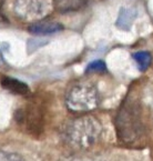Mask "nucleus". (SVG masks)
Instances as JSON below:
<instances>
[{
	"label": "nucleus",
	"mask_w": 153,
	"mask_h": 161,
	"mask_svg": "<svg viewBox=\"0 0 153 161\" xmlns=\"http://www.w3.org/2000/svg\"><path fill=\"white\" fill-rule=\"evenodd\" d=\"M114 127L118 139L127 147H143L146 141V127L140 102L128 98L116 116Z\"/></svg>",
	"instance_id": "1"
},
{
	"label": "nucleus",
	"mask_w": 153,
	"mask_h": 161,
	"mask_svg": "<svg viewBox=\"0 0 153 161\" xmlns=\"http://www.w3.org/2000/svg\"><path fill=\"white\" fill-rule=\"evenodd\" d=\"M102 131V123L97 117L85 114L67 123L62 130V139L71 149L88 150L99 142Z\"/></svg>",
	"instance_id": "2"
},
{
	"label": "nucleus",
	"mask_w": 153,
	"mask_h": 161,
	"mask_svg": "<svg viewBox=\"0 0 153 161\" xmlns=\"http://www.w3.org/2000/svg\"><path fill=\"white\" fill-rule=\"evenodd\" d=\"M68 110L74 114H85L97 109L100 104V93L97 87L88 81H80L68 89L64 98Z\"/></svg>",
	"instance_id": "3"
},
{
	"label": "nucleus",
	"mask_w": 153,
	"mask_h": 161,
	"mask_svg": "<svg viewBox=\"0 0 153 161\" xmlns=\"http://www.w3.org/2000/svg\"><path fill=\"white\" fill-rule=\"evenodd\" d=\"M18 126L27 133L39 136L45 126V111L41 104L36 101H29L16 112Z\"/></svg>",
	"instance_id": "4"
},
{
	"label": "nucleus",
	"mask_w": 153,
	"mask_h": 161,
	"mask_svg": "<svg viewBox=\"0 0 153 161\" xmlns=\"http://www.w3.org/2000/svg\"><path fill=\"white\" fill-rule=\"evenodd\" d=\"M53 10L54 0H14V12L25 21H40Z\"/></svg>",
	"instance_id": "5"
},
{
	"label": "nucleus",
	"mask_w": 153,
	"mask_h": 161,
	"mask_svg": "<svg viewBox=\"0 0 153 161\" xmlns=\"http://www.w3.org/2000/svg\"><path fill=\"white\" fill-rule=\"evenodd\" d=\"M63 29V26L57 21H46V20H40L36 21L29 26V32L38 36H46L52 35V33L59 32Z\"/></svg>",
	"instance_id": "6"
},
{
	"label": "nucleus",
	"mask_w": 153,
	"mask_h": 161,
	"mask_svg": "<svg viewBox=\"0 0 153 161\" xmlns=\"http://www.w3.org/2000/svg\"><path fill=\"white\" fill-rule=\"evenodd\" d=\"M1 85L5 88L6 90L10 91L14 95L19 96H28L30 93V89L29 87L22 81L18 80V79L10 78V77H5L1 80Z\"/></svg>",
	"instance_id": "7"
},
{
	"label": "nucleus",
	"mask_w": 153,
	"mask_h": 161,
	"mask_svg": "<svg viewBox=\"0 0 153 161\" xmlns=\"http://www.w3.org/2000/svg\"><path fill=\"white\" fill-rule=\"evenodd\" d=\"M90 0H54V9L61 14L73 12L85 8Z\"/></svg>",
	"instance_id": "8"
},
{
	"label": "nucleus",
	"mask_w": 153,
	"mask_h": 161,
	"mask_svg": "<svg viewBox=\"0 0 153 161\" xmlns=\"http://www.w3.org/2000/svg\"><path fill=\"white\" fill-rule=\"evenodd\" d=\"M135 14H137L135 10L130 9V8H122L120 11V14H119L118 22H117L119 28L129 29L131 27L133 20H134Z\"/></svg>",
	"instance_id": "9"
},
{
	"label": "nucleus",
	"mask_w": 153,
	"mask_h": 161,
	"mask_svg": "<svg viewBox=\"0 0 153 161\" xmlns=\"http://www.w3.org/2000/svg\"><path fill=\"white\" fill-rule=\"evenodd\" d=\"M133 59L135 60L139 70L144 71L151 66L152 62V56L146 51H138L133 53Z\"/></svg>",
	"instance_id": "10"
},
{
	"label": "nucleus",
	"mask_w": 153,
	"mask_h": 161,
	"mask_svg": "<svg viewBox=\"0 0 153 161\" xmlns=\"http://www.w3.org/2000/svg\"><path fill=\"white\" fill-rule=\"evenodd\" d=\"M104 70H106V64L102 60H96L88 64L85 72L87 74H99V72H103Z\"/></svg>",
	"instance_id": "11"
},
{
	"label": "nucleus",
	"mask_w": 153,
	"mask_h": 161,
	"mask_svg": "<svg viewBox=\"0 0 153 161\" xmlns=\"http://www.w3.org/2000/svg\"><path fill=\"white\" fill-rule=\"evenodd\" d=\"M0 161H26L24 158L14 152H8L0 150Z\"/></svg>",
	"instance_id": "12"
},
{
	"label": "nucleus",
	"mask_w": 153,
	"mask_h": 161,
	"mask_svg": "<svg viewBox=\"0 0 153 161\" xmlns=\"http://www.w3.org/2000/svg\"><path fill=\"white\" fill-rule=\"evenodd\" d=\"M6 64V62H5V59H3V53H1V51H0V68L1 67H3Z\"/></svg>",
	"instance_id": "13"
},
{
	"label": "nucleus",
	"mask_w": 153,
	"mask_h": 161,
	"mask_svg": "<svg viewBox=\"0 0 153 161\" xmlns=\"http://www.w3.org/2000/svg\"><path fill=\"white\" fill-rule=\"evenodd\" d=\"M3 0H0V14H1V10H3Z\"/></svg>",
	"instance_id": "14"
}]
</instances>
